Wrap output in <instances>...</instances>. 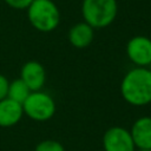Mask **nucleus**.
<instances>
[{
    "label": "nucleus",
    "mask_w": 151,
    "mask_h": 151,
    "mask_svg": "<svg viewBox=\"0 0 151 151\" xmlns=\"http://www.w3.org/2000/svg\"><path fill=\"white\" fill-rule=\"evenodd\" d=\"M124 100L132 106H145L151 103V71L146 67L130 70L120 83Z\"/></svg>",
    "instance_id": "1"
},
{
    "label": "nucleus",
    "mask_w": 151,
    "mask_h": 151,
    "mask_svg": "<svg viewBox=\"0 0 151 151\" xmlns=\"http://www.w3.org/2000/svg\"><path fill=\"white\" fill-rule=\"evenodd\" d=\"M29 24L39 32L48 33L54 31L60 24V11L52 0H33L27 8Z\"/></svg>",
    "instance_id": "2"
},
{
    "label": "nucleus",
    "mask_w": 151,
    "mask_h": 151,
    "mask_svg": "<svg viewBox=\"0 0 151 151\" xmlns=\"http://www.w3.org/2000/svg\"><path fill=\"white\" fill-rule=\"evenodd\" d=\"M81 14L84 21L92 28L110 26L118 14L117 0H83Z\"/></svg>",
    "instance_id": "3"
},
{
    "label": "nucleus",
    "mask_w": 151,
    "mask_h": 151,
    "mask_svg": "<svg viewBox=\"0 0 151 151\" xmlns=\"http://www.w3.org/2000/svg\"><path fill=\"white\" fill-rule=\"evenodd\" d=\"M24 113L37 122H46L55 113L54 99L46 92L33 91L22 104Z\"/></svg>",
    "instance_id": "4"
},
{
    "label": "nucleus",
    "mask_w": 151,
    "mask_h": 151,
    "mask_svg": "<svg viewBox=\"0 0 151 151\" xmlns=\"http://www.w3.org/2000/svg\"><path fill=\"white\" fill-rule=\"evenodd\" d=\"M103 147L104 151H136L130 131L122 126H112L105 131Z\"/></svg>",
    "instance_id": "5"
},
{
    "label": "nucleus",
    "mask_w": 151,
    "mask_h": 151,
    "mask_svg": "<svg viewBox=\"0 0 151 151\" xmlns=\"http://www.w3.org/2000/svg\"><path fill=\"white\" fill-rule=\"evenodd\" d=\"M126 54L137 67H146L151 64V39L145 35H134L126 44Z\"/></svg>",
    "instance_id": "6"
},
{
    "label": "nucleus",
    "mask_w": 151,
    "mask_h": 151,
    "mask_svg": "<svg viewBox=\"0 0 151 151\" xmlns=\"http://www.w3.org/2000/svg\"><path fill=\"white\" fill-rule=\"evenodd\" d=\"M20 79L33 91H40L46 80V72L44 66L35 60H29L25 63L20 71Z\"/></svg>",
    "instance_id": "7"
},
{
    "label": "nucleus",
    "mask_w": 151,
    "mask_h": 151,
    "mask_svg": "<svg viewBox=\"0 0 151 151\" xmlns=\"http://www.w3.org/2000/svg\"><path fill=\"white\" fill-rule=\"evenodd\" d=\"M130 133L137 149L151 150V117L138 118L133 123Z\"/></svg>",
    "instance_id": "8"
},
{
    "label": "nucleus",
    "mask_w": 151,
    "mask_h": 151,
    "mask_svg": "<svg viewBox=\"0 0 151 151\" xmlns=\"http://www.w3.org/2000/svg\"><path fill=\"white\" fill-rule=\"evenodd\" d=\"M24 116L22 105L9 99L5 98L0 100V126L11 127L20 122Z\"/></svg>",
    "instance_id": "9"
},
{
    "label": "nucleus",
    "mask_w": 151,
    "mask_h": 151,
    "mask_svg": "<svg viewBox=\"0 0 151 151\" xmlns=\"http://www.w3.org/2000/svg\"><path fill=\"white\" fill-rule=\"evenodd\" d=\"M94 38V28L85 21L77 22L68 31V41L76 48H85L91 45Z\"/></svg>",
    "instance_id": "10"
},
{
    "label": "nucleus",
    "mask_w": 151,
    "mask_h": 151,
    "mask_svg": "<svg viewBox=\"0 0 151 151\" xmlns=\"http://www.w3.org/2000/svg\"><path fill=\"white\" fill-rule=\"evenodd\" d=\"M31 92L32 91L29 90V87L24 83L22 79L19 78V79H15L12 83H9L7 98H9V99H12V100L22 105Z\"/></svg>",
    "instance_id": "11"
},
{
    "label": "nucleus",
    "mask_w": 151,
    "mask_h": 151,
    "mask_svg": "<svg viewBox=\"0 0 151 151\" xmlns=\"http://www.w3.org/2000/svg\"><path fill=\"white\" fill-rule=\"evenodd\" d=\"M34 151H65L64 145L54 139H46L37 144Z\"/></svg>",
    "instance_id": "12"
},
{
    "label": "nucleus",
    "mask_w": 151,
    "mask_h": 151,
    "mask_svg": "<svg viewBox=\"0 0 151 151\" xmlns=\"http://www.w3.org/2000/svg\"><path fill=\"white\" fill-rule=\"evenodd\" d=\"M7 6L14 9H27L33 0H4Z\"/></svg>",
    "instance_id": "13"
},
{
    "label": "nucleus",
    "mask_w": 151,
    "mask_h": 151,
    "mask_svg": "<svg viewBox=\"0 0 151 151\" xmlns=\"http://www.w3.org/2000/svg\"><path fill=\"white\" fill-rule=\"evenodd\" d=\"M8 86H9V81L7 80V78L4 74H0V100L7 98Z\"/></svg>",
    "instance_id": "14"
},
{
    "label": "nucleus",
    "mask_w": 151,
    "mask_h": 151,
    "mask_svg": "<svg viewBox=\"0 0 151 151\" xmlns=\"http://www.w3.org/2000/svg\"><path fill=\"white\" fill-rule=\"evenodd\" d=\"M137 151H151V150H147V149H138Z\"/></svg>",
    "instance_id": "15"
},
{
    "label": "nucleus",
    "mask_w": 151,
    "mask_h": 151,
    "mask_svg": "<svg viewBox=\"0 0 151 151\" xmlns=\"http://www.w3.org/2000/svg\"><path fill=\"white\" fill-rule=\"evenodd\" d=\"M149 70H150V71H151V64H150V68H149Z\"/></svg>",
    "instance_id": "16"
}]
</instances>
